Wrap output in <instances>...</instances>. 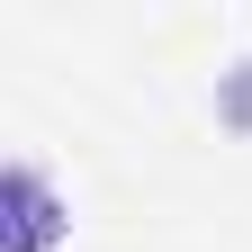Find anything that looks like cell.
Instances as JSON below:
<instances>
[{
  "mask_svg": "<svg viewBox=\"0 0 252 252\" xmlns=\"http://www.w3.org/2000/svg\"><path fill=\"white\" fill-rule=\"evenodd\" d=\"M72 234V207H63V189L45 180V162H18L0 171V252H63Z\"/></svg>",
  "mask_w": 252,
  "mask_h": 252,
  "instance_id": "1",
  "label": "cell"
},
{
  "mask_svg": "<svg viewBox=\"0 0 252 252\" xmlns=\"http://www.w3.org/2000/svg\"><path fill=\"white\" fill-rule=\"evenodd\" d=\"M207 108H216V126H225V135H252V54H234L225 72H216Z\"/></svg>",
  "mask_w": 252,
  "mask_h": 252,
  "instance_id": "2",
  "label": "cell"
}]
</instances>
